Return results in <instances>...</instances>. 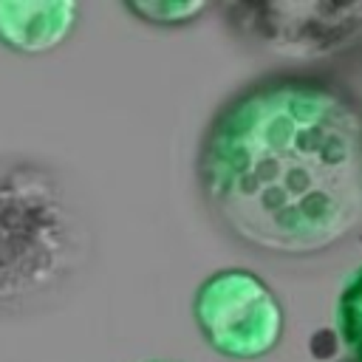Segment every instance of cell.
I'll list each match as a JSON object with an SVG mask.
<instances>
[{
	"mask_svg": "<svg viewBox=\"0 0 362 362\" xmlns=\"http://www.w3.org/2000/svg\"><path fill=\"white\" fill-rule=\"evenodd\" d=\"M198 189L243 246L325 255L362 232V102L322 74H269L232 93L201 136Z\"/></svg>",
	"mask_w": 362,
	"mask_h": 362,
	"instance_id": "1",
	"label": "cell"
},
{
	"mask_svg": "<svg viewBox=\"0 0 362 362\" xmlns=\"http://www.w3.org/2000/svg\"><path fill=\"white\" fill-rule=\"evenodd\" d=\"M90 257V226L62 173L0 156V317L48 308Z\"/></svg>",
	"mask_w": 362,
	"mask_h": 362,
	"instance_id": "2",
	"label": "cell"
},
{
	"mask_svg": "<svg viewBox=\"0 0 362 362\" xmlns=\"http://www.w3.org/2000/svg\"><path fill=\"white\" fill-rule=\"evenodd\" d=\"M226 25L252 48L311 65L362 45V3L328 0H249L221 6Z\"/></svg>",
	"mask_w": 362,
	"mask_h": 362,
	"instance_id": "3",
	"label": "cell"
},
{
	"mask_svg": "<svg viewBox=\"0 0 362 362\" xmlns=\"http://www.w3.org/2000/svg\"><path fill=\"white\" fill-rule=\"evenodd\" d=\"M192 317L204 342L235 362L272 354L286 325L272 286L240 266L218 269L195 288Z\"/></svg>",
	"mask_w": 362,
	"mask_h": 362,
	"instance_id": "4",
	"label": "cell"
},
{
	"mask_svg": "<svg viewBox=\"0 0 362 362\" xmlns=\"http://www.w3.org/2000/svg\"><path fill=\"white\" fill-rule=\"evenodd\" d=\"M76 25L79 3L74 0H0V45L14 54H51Z\"/></svg>",
	"mask_w": 362,
	"mask_h": 362,
	"instance_id": "5",
	"label": "cell"
},
{
	"mask_svg": "<svg viewBox=\"0 0 362 362\" xmlns=\"http://www.w3.org/2000/svg\"><path fill=\"white\" fill-rule=\"evenodd\" d=\"M337 337L354 362H362V266L345 280L337 300Z\"/></svg>",
	"mask_w": 362,
	"mask_h": 362,
	"instance_id": "6",
	"label": "cell"
},
{
	"mask_svg": "<svg viewBox=\"0 0 362 362\" xmlns=\"http://www.w3.org/2000/svg\"><path fill=\"white\" fill-rule=\"evenodd\" d=\"M212 3L204 0H127L124 11L147 25H187L206 14Z\"/></svg>",
	"mask_w": 362,
	"mask_h": 362,
	"instance_id": "7",
	"label": "cell"
},
{
	"mask_svg": "<svg viewBox=\"0 0 362 362\" xmlns=\"http://www.w3.org/2000/svg\"><path fill=\"white\" fill-rule=\"evenodd\" d=\"M147 362H175V359H147Z\"/></svg>",
	"mask_w": 362,
	"mask_h": 362,
	"instance_id": "8",
	"label": "cell"
},
{
	"mask_svg": "<svg viewBox=\"0 0 362 362\" xmlns=\"http://www.w3.org/2000/svg\"><path fill=\"white\" fill-rule=\"evenodd\" d=\"M348 362H354V359H348Z\"/></svg>",
	"mask_w": 362,
	"mask_h": 362,
	"instance_id": "9",
	"label": "cell"
}]
</instances>
